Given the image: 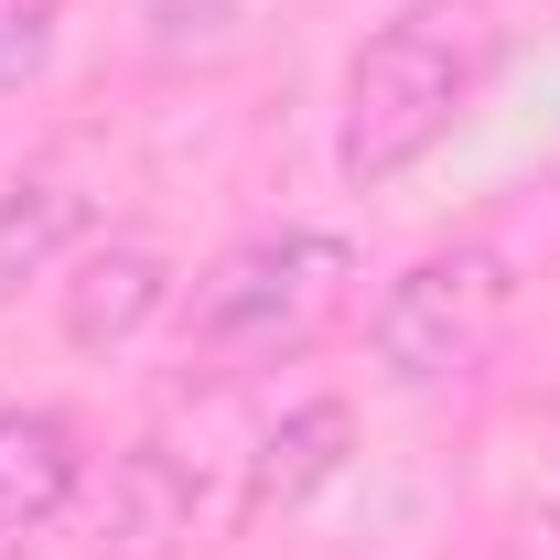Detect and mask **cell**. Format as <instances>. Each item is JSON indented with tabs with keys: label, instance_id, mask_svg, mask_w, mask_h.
I'll use <instances>...</instances> for the list:
<instances>
[{
	"label": "cell",
	"instance_id": "obj_1",
	"mask_svg": "<svg viewBox=\"0 0 560 560\" xmlns=\"http://www.w3.org/2000/svg\"><path fill=\"white\" fill-rule=\"evenodd\" d=\"M486 55H495V22L486 0H399L366 44L346 55V97H335V173L355 195L420 173L453 119L475 108L486 86Z\"/></svg>",
	"mask_w": 560,
	"mask_h": 560
},
{
	"label": "cell",
	"instance_id": "obj_4",
	"mask_svg": "<svg viewBox=\"0 0 560 560\" xmlns=\"http://www.w3.org/2000/svg\"><path fill=\"white\" fill-rule=\"evenodd\" d=\"M173 313V259L162 237H86L66 270V346L75 355H119L130 335H151Z\"/></svg>",
	"mask_w": 560,
	"mask_h": 560
},
{
	"label": "cell",
	"instance_id": "obj_10",
	"mask_svg": "<svg viewBox=\"0 0 560 560\" xmlns=\"http://www.w3.org/2000/svg\"><path fill=\"white\" fill-rule=\"evenodd\" d=\"M55 44H66V0H0V97L44 86Z\"/></svg>",
	"mask_w": 560,
	"mask_h": 560
},
{
	"label": "cell",
	"instance_id": "obj_7",
	"mask_svg": "<svg viewBox=\"0 0 560 560\" xmlns=\"http://www.w3.org/2000/svg\"><path fill=\"white\" fill-rule=\"evenodd\" d=\"M346 453H355V410L346 399H291V410L259 431V453H248V517L313 506V495L346 475Z\"/></svg>",
	"mask_w": 560,
	"mask_h": 560
},
{
	"label": "cell",
	"instance_id": "obj_8",
	"mask_svg": "<svg viewBox=\"0 0 560 560\" xmlns=\"http://www.w3.org/2000/svg\"><path fill=\"white\" fill-rule=\"evenodd\" d=\"M66 248H86V195L66 173H22L0 195V313L33 291V280L66 270Z\"/></svg>",
	"mask_w": 560,
	"mask_h": 560
},
{
	"label": "cell",
	"instance_id": "obj_9",
	"mask_svg": "<svg viewBox=\"0 0 560 560\" xmlns=\"http://www.w3.org/2000/svg\"><path fill=\"white\" fill-rule=\"evenodd\" d=\"M237 22H248V0H140V44H151L162 66H206V55H226Z\"/></svg>",
	"mask_w": 560,
	"mask_h": 560
},
{
	"label": "cell",
	"instance_id": "obj_3",
	"mask_svg": "<svg viewBox=\"0 0 560 560\" xmlns=\"http://www.w3.org/2000/svg\"><path fill=\"white\" fill-rule=\"evenodd\" d=\"M506 259H495L486 237H453V248H431L410 270L377 291V313H366V335H377V366H388V388H453V377H475L506 335Z\"/></svg>",
	"mask_w": 560,
	"mask_h": 560
},
{
	"label": "cell",
	"instance_id": "obj_5",
	"mask_svg": "<svg viewBox=\"0 0 560 560\" xmlns=\"http://www.w3.org/2000/svg\"><path fill=\"white\" fill-rule=\"evenodd\" d=\"M195 464L173 453V442H130L119 464H108V495H97V550L108 560H173L195 539Z\"/></svg>",
	"mask_w": 560,
	"mask_h": 560
},
{
	"label": "cell",
	"instance_id": "obj_2",
	"mask_svg": "<svg viewBox=\"0 0 560 560\" xmlns=\"http://www.w3.org/2000/svg\"><path fill=\"white\" fill-rule=\"evenodd\" d=\"M355 248L324 237V226H259L237 237L226 259H206V280L184 291V335L226 366H270V355H302L324 335V313L346 302Z\"/></svg>",
	"mask_w": 560,
	"mask_h": 560
},
{
	"label": "cell",
	"instance_id": "obj_6",
	"mask_svg": "<svg viewBox=\"0 0 560 560\" xmlns=\"http://www.w3.org/2000/svg\"><path fill=\"white\" fill-rule=\"evenodd\" d=\"M75 495H86V431L44 399H11L0 410V539L55 528Z\"/></svg>",
	"mask_w": 560,
	"mask_h": 560
}]
</instances>
